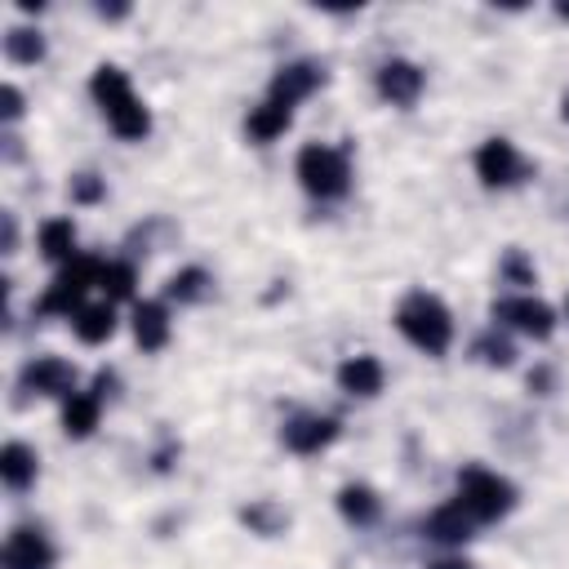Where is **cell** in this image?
<instances>
[{
	"label": "cell",
	"mask_w": 569,
	"mask_h": 569,
	"mask_svg": "<svg viewBox=\"0 0 569 569\" xmlns=\"http://www.w3.org/2000/svg\"><path fill=\"white\" fill-rule=\"evenodd\" d=\"M89 89H94V98H98V107H102L107 125L117 130V139L143 143V139L152 134V111L139 102V94L130 89V76H125L121 67H107V63H102V67L94 72Z\"/></svg>",
	"instance_id": "1"
},
{
	"label": "cell",
	"mask_w": 569,
	"mask_h": 569,
	"mask_svg": "<svg viewBox=\"0 0 569 569\" xmlns=\"http://www.w3.org/2000/svg\"><path fill=\"white\" fill-rule=\"evenodd\" d=\"M396 325H401V333L409 338L418 352H427V357H445L449 352L453 320H449V307L436 294H427V289L409 294L401 303V311H396Z\"/></svg>",
	"instance_id": "2"
},
{
	"label": "cell",
	"mask_w": 569,
	"mask_h": 569,
	"mask_svg": "<svg viewBox=\"0 0 569 569\" xmlns=\"http://www.w3.org/2000/svg\"><path fill=\"white\" fill-rule=\"evenodd\" d=\"M298 183L303 192L320 196V200H338L352 187V165L343 147H325V143H307L298 152Z\"/></svg>",
	"instance_id": "3"
},
{
	"label": "cell",
	"mask_w": 569,
	"mask_h": 569,
	"mask_svg": "<svg viewBox=\"0 0 569 569\" xmlns=\"http://www.w3.org/2000/svg\"><path fill=\"white\" fill-rule=\"evenodd\" d=\"M459 503L477 516V521H499L516 507V485L503 481L499 472L485 468H463L459 472Z\"/></svg>",
	"instance_id": "4"
},
{
	"label": "cell",
	"mask_w": 569,
	"mask_h": 569,
	"mask_svg": "<svg viewBox=\"0 0 569 569\" xmlns=\"http://www.w3.org/2000/svg\"><path fill=\"white\" fill-rule=\"evenodd\" d=\"M102 272H107V263H98V259H72V263H67V267L54 276L50 294L41 298V311H45V316L72 311V307L85 298V289L102 285ZM76 311H80V307H76Z\"/></svg>",
	"instance_id": "5"
},
{
	"label": "cell",
	"mask_w": 569,
	"mask_h": 569,
	"mask_svg": "<svg viewBox=\"0 0 569 569\" xmlns=\"http://www.w3.org/2000/svg\"><path fill=\"white\" fill-rule=\"evenodd\" d=\"M494 320H503V325H512V329H521V333H529V338H551V329H556L551 307L538 303V298H529V294H521V298H499V303H494Z\"/></svg>",
	"instance_id": "6"
},
{
	"label": "cell",
	"mask_w": 569,
	"mask_h": 569,
	"mask_svg": "<svg viewBox=\"0 0 569 569\" xmlns=\"http://www.w3.org/2000/svg\"><path fill=\"white\" fill-rule=\"evenodd\" d=\"M477 174H481L485 187H512L525 174V161L516 156V147L507 139H490L477 152Z\"/></svg>",
	"instance_id": "7"
},
{
	"label": "cell",
	"mask_w": 569,
	"mask_h": 569,
	"mask_svg": "<svg viewBox=\"0 0 569 569\" xmlns=\"http://www.w3.org/2000/svg\"><path fill=\"white\" fill-rule=\"evenodd\" d=\"M285 445L294 449V453H316V449H325L329 440H338V418H325V414H298V418H289L285 423Z\"/></svg>",
	"instance_id": "8"
},
{
	"label": "cell",
	"mask_w": 569,
	"mask_h": 569,
	"mask_svg": "<svg viewBox=\"0 0 569 569\" xmlns=\"http://www.w3.org/2000/svg\"><path fill=\"white\" fill-rule=\"evenodd\" d=\"M427 538L431 543H445V547H459V543H468L472 538V529H477V516L453 499V503H445V507H436L431 516H427Z\"/></svg>",
	"instance_id": "9"
},
{
	"label": "cell",
	"mask_w": 569,
	"mask_h": 569,
	"mask_svg": "<svg viewBox=\"0 0 569 569\" xmlns=\"http://www.w3.org/2000/svg\"><path fill=\"white\" fill-rule=\"evenodd\" d=\"M76 387V370L58 357H41L23 370V392H41V396H72Z\"/></svg>",
	"instance_id": "10"
},
{
	"label": "cell",
	"mask_w": 569,
	"mask_h": 569,
	"mask_svg": "<svg viewBox=\"0 0 569 569\" xmlns=\"http://www.w3.org/2000/svg\"><path fill=\"white\" fill-rule=\"evenodd\" d=\"M379 94L387 102H396V107H409L423 94V72L414 63H405V58H392V63L379 67Z\"/></svg>",
	"instance_id": "11"
},
{
	"label": "cell",
	"mask_w": 569,
	"mask_h": 569,
	"mask_svg": "<svg viewBox=\"0 0 569 569\" xmlns=\"http://www.w3.org/2000/svg\"><path fill=\"white\" fill-rule=\"evenodd\" d=\"M54 547L41 529H14L6 543V569H50Z\"/></svg>",
	"instance_id": "12"
},
{
	"label": "cell",
	"mask_w": 569,
	"mask_h": 569,
	"mask_svg": "<svg viewBox=\"0 0 569 569\" xmlns=\"http://www.w3.org/2000/svg\"><path fill=\"white\" fill-rule=\"evenodd\" d=\"M316 85H320V67H316V63H289V67H281V72L272 76V102L294 107V102H303Z\"/></svg>",
	"instance_id": "13"
},
{
	"label": "cell",
	"mask_w": 569,
	"mask_h": 569,
	"mask_svg": "<svg viewBox=\"0 0 569 569\" xmlns=\"http://www.w3.org/2000/svg\"><path fill=\"white\" fill-rule=\"evenodd\" d=\"M338 387L348 396H379L383 392V365L374 357H352L338 365Z\"/></svg>",
	"instance_id": "14"
},
{
	"label": "cell",
	"mask_w": 569,
	"mask_h": 569,
	"mask_svg": "<svg viewBox=\"0 0 569 569\" xmlns=\"http://www.w3.org/2000/svg\"><path fill=\"white\" fill-rule=\"evenodd\" d=\"M134 338L143 352H161L169 343V311L165 303H139L134 307Z\"/></svg>",
	"instance_id": "15"
},
{
	"label": "cell",
	"mask_w": 569,
	"mask_h": 569,
	"mask_svg": "<svg viewBox=\"0 0 569 569\" xmlns=\"http://www.w3.org/2000/svg\"><path fill=\"white\" fill-rule=\"evenodd\" d=\"M289 121H294V111L285 107V102H259L254 111H250V121H245V130H250V139L254 143H272V139H281L285 130H289Z\"/></svg>",
	"instance_id": "16"
},
{
	"label": "cell",
	"mask_w": 569,
	"mask_h": 569,
	"mask_svg": "<svg viewBox=\"0 0 569 569\" xmlns=\"http://www.w3.org/2000/svg\"><path fill=\"white\" fill-rule=\"evenodd\" d=\"M0 477H6L10 490H28L36 481V453L23 440H10L0 449Z\"/></svg>",
	"instance_id": "17"
},
{
	"label": "cell",
	"mask_w": 569,
	"mask_h": 569,
	"mask_svg": "<svg viewBox=\"0 0 569 569\" xmlns=\"http://www.w3.org/2000/svg\"><path fill=\"white\" fill-rule=\"evenodd\" d=\"M72 325H76L80 343H107V338L117 333V311H111V303H94V307H80L72 316Z\"/></svg>",
	"instance_id": "18"
},
{
	"label": "cell",
	"mask_w": 569,
	"mask_h": 569,
	"mask_svg": "<svg viewBox=\"0 0 569 569\" xmlns=\"http://www.w3.org/2000/svg\"><path fill=\"white\" fill-rule=\"evenodd\" d=\"M98 409H102V396H94V392H85V396H67V405H63V431L67 436H89L94 427H98Z\"/></svg>",
	"instance_id": "19"
},
{
	"label": "cell",
	"mask_w": 569,
	"mask_h": 569,
	"mask_svg": "<svg viewBox=\"0 0 569 569\" xmlns=\"http://www.w3.org/2000/svg\"><path fill=\"white\" fill-rule=\"evenodd\" d=\"M338 512L352 525H374L379 521V494L370 485H343L338 490Z\"/></svg>",
	"instance_id": "20"
},
{
	"label": "cell",
	"mask_w": 569,
	"mask_h": 569,
	"mask_svg": "<svg viewBox=\"0 0 569 569\" xmlns=\"http://www.w3.org/2000/svg\"><path fill=\"white\" fill-rule=\"evenodd\" d=\"M72 250H76V227L72 218H50L41 227V254L50 263H72Z\"/></svg>",
	"instance_id": "21"
},
{
	"label": "cell",
	"mask_w": 569,
	"mask_h": 569,
	"mask_svg": "<svg viewBox=\"0 0 569 569\" xmlns=\"http://www.w3.org/2000/svg\"><path fill=\"white\" fill-rule=\"evenodd\" d=\"M165 294H169L174 303H200V298L209 294V272H205V267H183L178 276H169Z\"/></svg>",
	"instance_id": "22"
},
{
	"label": "cell",
	"mask_w": 569,
	"mask_h": 569,
	"mask_svg": "<svg viewBox=\"0 0 569 569\" xmlns=\"http://www.w3.org/2000/svg\"><path fill=\"white\" fill-rule=\"evenodd\" d=\"M6 54H10L14 63H41V58H45V41H41V32L14 28V32L6 36Z\"/></svg>",
	"instance_id": "23"
},
{
	"label": "cell",
	"mask_w": 569,
	"mask_h": 569,
	"mask_svg": "<svg viewBox=\"0 0 569 569\" xmlns=\"http://www.w3.org/2000/svg\"><path fill=\"white\" fill-rule=\"evenodd\" d=\"M477 357H481L485 365H499V370H507V365L516 361L512 343H507V338H499V333H481V338H477Z\"/></svg>",
	"instance_id": "24"
},
{
	"label": "cell",
	"mask_w": 569,
	"mask_h": 569,
	"mask_svg": "<svg viewBox=\"0 0 569 569\" xmlns=\"http://www.w3.org/2000/svg\"><path fill=\"white\" fill-rule=\"evenodd\" d=\"M102 289H107L111 298H130V294H134V267H130V263H107Z\"/></svg>",
	"instance_id": "25"
},
{
	"label": "cell",
	"mask_w": 569,
	"mask_h": 569,
	"mask_svg": "<svg viewBox=\"0 0 569 569\" xmlns=\"http://www.w3.org/2000/svg\"><path fill=\"white\" fill-rule=\"evenodd\" d=\"M241 521H245L250 529H259V534H276V529L285 525V516H281L272 503H254V507H245V512H241Z\"/></svg>",
	"instance_id": "26"
},
{
	"label": "cell",
	"mask_w": 569,
	"mask_h": 569,
	"mask_svg": "<svg viewBox=\"0 0 569 569\" xmlns=\"http://www.w3.org/2000/svg\"><path fill=\"white\" fill-rule=\"evenodd\" d=\"M503 276H507L512 285H534V267H529V259H525L521 250H507V259H503Z\"/></svg>",
	"instance_id": "27"
},
{
	"label": "cell",
	"mask_w": 569,
	"mask_h": 569,
	"mask_svg": "<svg viewBox=\"0 0 569 569\" xmlns=\"http://www.w3.org/2000/svg\"><path fill=\"white\" fill-rule=\"evenodd\" d=\"M72 200H80V205L102 200V178H98V174H76V178H72Z\"/></svg>",
	"instance_id": "28"
},
{
	"label": "cell",
	"mask_w": 569,
	"mask_h": 569,
	"mask_svg": "<svg viewBox=\"0 0 569 569\" xmlns=\"http://www.w3.org/2000/svg\"><path fill=\"white\" fill-rule=\"evenodd\" d=\"M23 117V94L14 85H6V121H19Z\"/></svg>",
	"instance_id": "29"
},
{
	"label": "cell",
	"mask_w": 569,
	"mask_h": 569,
	"mask_svg": "<svg viewBox=\"0 0 569 569\" xmlns=\"http://www.w3.org/2000/svg\"><path fill=\"white\" fill-rule=\"evenodd\" d=\"M14 241H19V232H14V218H10V214H6V254H10V250H14Z\"/></svg>",
	"instance_id": "30"
},
{
	"label": "cell",
	"mask_w": 569,
	"mask_h": 569,
	"mask_svg": "<svg viewBox=\"0 0 569 569\" xmlns=\"http://www.w3.org/2000/svg\"><path fill=\"white\" fill-rule=\"evenodd\" d=\"M431 569H472V565H468V560H436Z\"/></svg>",
	"instance_id": "31"
},
{
	"label": "cell",
	"mask_w": 569,
	"mask_h": 569,
	"mask_svg": "<svg viewBox=\"0 0 569 569\" xmlns=\"http://www.w3.org/2000/svg\"><path fill=\"white\" fill-rule=\"evenodd\" d=\"M560 111H565V121H569V94H565V102H560Z\"/></svg>",
	"instance_id": "32"
},
{
	"label": "cell",
	"mask_w": 569,
	"mask_h": 569,
	"mask_svg": "<svg viewBox=\"0 0 569 569\" xmlns=\"http://www.w3.org/2000/svg\"><path fill=\"white\" fill-rule=\"evenodd\" d=\"M556 14H560V19H569V6H556Z\"/></svg>",
	"instance_id": "33"
},
{
	"label": "cell",
	"mask_w": 569,
	"mask_h": 569,
	"mask_svg": "<svg viewBox=\"0 0 569 569\" xmlns=\"http://www.w3.org/2000/svg\"><path fill=\"white\" fill-rule=\"evenodd\" d=\"M565 307H569V303H565Z\"/></svg>",
	"instance_id": "34"
}]
</instances>
